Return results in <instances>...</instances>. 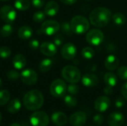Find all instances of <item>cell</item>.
<instances>
[{
  "label": "cell",
  "mask_w": 127,
  "mask_h": 126,
  "mask_svg": "<svg viewBox=\"0 0 127 126\" xmlns=\"http://www.w3.org/2000/svg\"><path fill=\"white\" fill-rule=\"evenodd\" d=\"M112 18L111 11L103 7L94 9L89 15L90 23L97 27H103L108 25Z\"/></svg>",
  "instance_id": "cell-1"
},
{
  "label": "cell",
  "mask_w": 127,
  "mask_h": 126,
  "mask_svg": "<svg viewBox=\"0 0 127 126\" xmlns=\"http://www.w3.org/2000/svg\"><path fill=\"white\" fill-rule=\"evenodd\" d=\"M44 103V97L38 90H31L27 92L23 97L25 107L30 111L39 109Z\"/></svg>",
  "instance_id": "cell-2"
},
{
  "label": "cell",
  "mask_w": 127,
  "mask_h": 126,
  "mask_svg": "<svg viewBox=\"0 0 127 126\" xmlns=\"http://www.w3.org/2000/svg\"><path fill=\"white\" fill-rule=\"evenodd\" d=\"M71 26L73 33L77 34H83L89 29L90 22L86 17L78 15L72 18Z\"/></svg>",
  "instance_id": "cell-3"
},
{
  "label": "cell",
  "mask_w": 127,
  "mask_h": 126,
  "mask_svg": "<svg viewBox=\"0 0 127 126\" xmlns=\"http://www.w3.org/2000/svg\"><path fill=\"white\" fill-rule=\"evenodd\" d=\"M63 78L69 83H77L81 79L80 71L75 66L66 65L61 72Z\"/></svg>",
  "instance_id": "cell-4"
},
{
  "label": "cell",
  "mask_w": 127,
  "mask_h": 126,
  "mask_svg": "<svg viewBox=\"0 0 127 126\" xmlns=\"http://www.w3.org/2000/svg\"><path fill=\"white\" fill-rule=\"evenodd\" d=\"M67 91V85L65 82L60 79H55L51 85L50 92L54 97H63L65 95Z\"/></svg>",
  "instance_id": "cell-5"
},
{
  "label": "cell",
  "mask_w": 127,
  "mask_h": 126,
  "mask_svg": "<svg viewBox=\"0 0 127 126\" xmlns=\"http://www.w3.org/2000/svg\"><path fill=\"white\" fill-rule=\"evenodd\" d=\"M16 10L10 5H4L0 9V17L6 23H13L16 20Z\"/></svg>",
  "instance_id": "cell-6"
},
{
  "label": "cell",
  "mask_w": 127,
  "mask_h": 126,
  "mask_svg": "<svg viewBox=\"0 0 127 126\" xmlns=\"http://www.w3.org/2000/svg\"><path fill=\"white\" fill-rule=\"evenodd\" d=\"M86 39L90 45H99L103 42L104 39V34L99 29H92L87 33Z\"/></svg>",
  "instance_id": "cell-7"
},
{
  "label": "cell",
  "mask_w": 127,
  "mask_h": 126,
  "mask_svg": "<svg viewBox=\"0 0 127 126\" xmlns=\"http://www.w3.org/2000/svg\"><path fill=\"white\" fill-rule=\"evenodd\" d=\"M30 122L33 126H47L49 123V117L44 111H36L31 116Z\"/></svg>",
  "instance_id": "cell-8"
},
{
  "label": "cell",
  "mask_w": 127,
  "mask_h": 126,
  "mask_svg": "<svg viewBox=\"0 0 127 126\" xmlns=\"http://www.w3.org/2000/svg\"><path fill=\"white\" fill-rule=\"evenodd\" d=\"M60 25L55 20L49 19L45 21L41 26V32L48 36L54 35L59 31Z\"/></svg>",
  "instance_id": "cell-9"
},
{
  "label": "cell",
  "mask_w": 127,
  "mask_h": 126,
  "mask_svg": "<svg viewBox=\"0 0 127 126\" xmlns=\"http://www.w3.org/2000/svg\"><path fill=\"white\" fill-rule=\"evenodd\" d=\"M20 78L22 82L27 85H33L36 84L38 79L37 74L32 69H25L21 74Z\"/></svg>",
  "instance_id": "cell-10"
},
{
  "label": "cell",
  "mask_w": 127,
  "mask_h": 126,
  "mask_svg": "<svg viewBox=\"0 0 127 126\" xmlns=\"http://www.w3.org/2000/svg\"><path fill=\"white\" fill-rule=\"evenodd\" d=\"M77 50L76 46L71 42L65 43L62 47V49H61L62 56L65 59H67V60L74 59L77 54Z\"/></svg>",
  "instance_id": "cell-11"
},
{
  "label": "cell",
  "mask_w": 127,
  "mask_h": 126,
  "mask_svg": "<svg viewBox=\"0 0 127 126\" xmlns=\"http://www.w3.org/2000/svg\"><path fill=\"white\" fill-rule=\"evenodd\" d=\"M86 114L84 112L78 111L70 117L69 123L72 126H83L86 123Z\"/></svg>",
  "instance_id": "cell-12"
},
{
  "label": "cell",
  "mask_w": 127,
  "mask_h": 126,
  "mask_svg": "<svg viewBox=\"0 0 127 126\" xmlns=\"http://www.w3.org/2000/svg\"><path fill=\"white\" fill-rule=\"evenodd\" d=\"M110 100L106 96H101L98 97L95 102V108L99 112H105L110 107Z\"/></svg>",
  "instance_id": "cell-13"
},
{
  "label": "cell",
  "mask_w": 127,
  "mask_h": 126,
  "mask_svg": "<svg viewBox=\"0 0 127 126\" xmlns=\"http://www.w3.org/2000/svg\"><path fill=\"white\" fill-rule=\"evenodd\" d=\"M125 122V117L121 112L116 111L112 113L108 118V124L109 126H122Z\"/></svg>",
  "instance_id": "cell-14"
},
{
  "label": "cell",
  "mask_w": 127,
  "mask_h": 126,
  "mask_svg": "<svg viewBox=\"0 0 127 126\" xmlns=\"http://www.w3.org/2000/svg\"><path fill=\"white\" fill-rule=\"evenodd\" d=\"M41 53L47 56H52L56 54L57 49L54 43L51 42H44L39 47Z\"/></svg>",
  "instance_id": "cell-15"
},
{
  "label": "cell",
  "mask_w": 127,
  "mask_h": 126,
  "mask_svg": "<svg viewBox=\"0 0 127 126\" xmlns=\"http://www.w3.org/2000/svg\"><path fill=\"white\" fill-rule=\"evenodd\" d=\"M82 82H83V85H85L86 87H89V88H92V87H95L97 85H98L99 79L95 74H85L83 76Z\"/></svg>",
  "instance_id": "cell-16"
},
{
  "label": "cell",
  "mask_w": 127,
  "mask_h": 126,
  "mask_svg": "<svg viewBox=\"0 0 127 126\" xmlns=\"http://www.w3.org/2000/svg\"><path fill=\"white\" fill-rule=\"evenodd\" d=\"M51 121L57 126H62L67 123L68 118L67 116L63 112H55L51 115Z\"/></svg>",
  "instance_id": "cell-17"
},
{
  "label": "cell",
  "mask_w": 127,
  "mask_h": 126,
  "mask_svg": "<svg viewBox=\"0 0 127 126\" xmlns=\"http://www.w3.org/2000/svg\"><path fill=\"white\" fill-rule=\"evenodd\" d=\"M104 65L106 68L109 71L115 70L119 65V59L116 56L109 55L106 57L104 62Z\"/></svg>",
  "instance_id": "cell-18"
},
{
  "label": "cell",
  "mask_w": 127,
  "mask_h": 126,
  "mask_svg": "<svg viewBox=\"0 0 127 126\" xmlns=\"http://www.w3.org/2000/svg\"><path fill=\"white\" fill-rule=\"evenodd\" d=\"M59 11V5L54 1H51L47 3L45 7V13L47 16H55Z\"/></svg>",
  "instance_id": "cell-19"
},
{
  "label": "cell",
  "mask_w": 127,
  "mask_h": 126,
  "mask_svg": "<svg viewBox=\"0 0 127 126\" xmlns=\"http://www.w3.org/2000/svg\"><path fill=\"white\" fill-rule=\"evenodd\" d=\"M13 67L17 70H21L24 68L26 65L27 61L25 57L22 54H16L14 56L12 60Z\"/></svg>",
  "instance_id": "cell-20"
},
{
  "label": "cell",
  "mask_w": 127,
  "mask_h": 126,
  "mask_svg": "<svg viewBox=\"0 0 127 126\" xmlns=\"http://www.w3.org/2000/svg\"><path fill=\"white\" fill-rule=\"evenodd\" d=\"M33 30L28 25L22 26L18 30V36L22 39H28L33 36Z\"/></svg>",
  "instance_id": "cell-21"
},
{
  "label": "cell",
  "mask_w": 127,
  "mask_h": 126,
  "mask_svg": "<svg viewBox=\"0 0 127 126\" xmlns=\"http://www.w3.org/2000/svg\"><path fill=\"white\" fill-rule=\"evenodd\" d=\"M21 106H22V104H21L20 100L19 99H13L10 102H9L7 108L10 113L16 114L19 111V110L21 109Z\"/></svg>",
  "instance_id": "cell-22"
},
{
  "label": "cell",
  "mask_w": 127,
  "mask_h": 126,
  "mask_svg": "<svg viewBox=\"0 0 127 126\" xmlns=\"http://www.w3.org/2000/svg\"><path fill=\"white\" fill-rule=\"evenodd\" d=\"M104 81L106 85L110 87H114L117 84L118 79L115 74L112 72H107L104 75Z\"/></svg>",
  "instance_id": "cell-23"
},
{
  "label": "cell",
  "mask_w": 127,
  "mask_h": 126,
  "mask_svg": "<svg viewBox=\"0 0 127 126\" xmlns=\"http://www.w3.org/2000/svg\"><path fill=\"white\" fill-rule=\"evenodd\" d=\"M53 66V61L51 59H42L39 65V69L40 71L45 73L49 71Z\"/></svg>",
  "instance_id": "cell-24"
},
{
  "label": "cell",
  "mask_w": 127,
  "mask_h": 126,
  "mask_svg": "<svg viewBox=\"0 0 127 126\" xmlns=\"http://www.w3.org/2000/svg\"><path fill=\"white\" fill-rule=\"evenodd\" d=\"M14 5L17 10L20 11H25L30 7L31 2L30 0H16Z\"/></svg>",
  "instance_id": "cell-25"
},
{
  "label": "cell",
  "mask_w": 127,
  "mask_h": 126,
  "mask_svg": "<svg viewBox=\"0 0 127 126\" xmlns=\"http://www.w3.org/2000/svg\"><path fill=\"white\" fill-rule=\"evenodd\" d=\"M113 22L117 25H124L127 22L126 16L121 13H116L112 16Z\"/></svg>",
  "instance_id": "cell-26"
},
{
  "label": "cell",
  "mask_w": 127,
  "mask_h": 126,
  "mask_svg": "<svg viewBox=\"0 0 127 126\" xmlns=\"http://www.w3.org/2000/svg\"><path fill=\"white\" fill-rule=\"evenodd\" d=\"M13 27L10 24L7 23L6 25H3L0 30V35L2 37H8L13 33Z\"/></svg>",
  "instance_id": "cell-27"
},
{
  "label": "cell",
  "mask_w": 127,
  "mask_h": 126,
  "mask_svg": "<svg viewBox=\"0 0 127 126\" xmlns=\"http://www.w3.org/2000/svg\"><path fill=\"white\" fill-rule=\"evenodd\" d=\"M95 50L90 47H86V48H83V50L81 51V54H82L83 57L86 59H90L93 58L95 56Z\"/></svg>",
  "instance_id": "cell-28"
},
{
  "label": "cell",
  "mask_w": 127,
  "mask_h": 126,
  "mask_svg": "<svg viewBox=\"0 0 127 126\" xmlns=\"http://www.w3.org/2000/svg\"><path fill=\"white\" fill-rule=\"evenodd\" d=\"M64 102L65 103V105L68 106V107H70V108H73V107H75L77 104V99L72 96L71 94H69V95H66L64 98Z\"/></svg>",
  "instance_id": "cell-29"
},
{
  "label": "cell",
  "mask_w": 127,
  "mask_h": 126,
  "mask_svg": "<svg viewBox=\"0 0 127 126\" xmlns=\"http://www.w3.org/2000/svg\"><path fill=\"white\" fill-rule=\"evenodd\" d=\"M10 95L7 90L0 91V105H4L7 104L10 100Z\"/></svg>",
  "instance_id": "cell-30"
},
{
  "label": "cell",
  "mask_w": 127,
  "mask_h": 126,
  "mask_svg": "<svg viewBox=\"0 0 127 126\" xmlns=\"http://www.w3.org/2000/svg\"><path fill=\"white\" fill-rule=\"evenodd\" d=\"M60 28H61L62 32L63 33H65V35H67L68 36H72L73 31H72V29H71V24H69L68 22H63L61 24V25H60Z\"/></svg>",
  "instance_id": "cell-31"
},
{
  "label": "cell",
  "mask_w": 127,
  "mask_h": 126,
  "mask_svg": "<svg viewBox=\"0 0 127 126\" xmlns=\"http://www.w3.org/2000/svg\"><path fill=\"white\" fill-rule=\"evenodd\" d=\"M46 14L43 11H37L33 15V19L36 22H42L45 20Z\"/></svg>",
  "instance_id": "cell-32"
},
{
  "label": "cell",
  "mask_w": 127,
  "mask_h": 126,
  "mask_svg": "<svg viewBox=\"0 0 127 126\" xmlns=\"http://www.w3.org/2000/svg\"><path fill=\"white\" fill-rule=\"evenodd\" d=\"M11 54V50L8 47H1L0 48V57L2 59L8 58Z\"/></svg>",
  "instance_id": "cell-33"
},
{
  "label": "cell",
  "mask_w": 127,
  "mask_h": 126,
  "mask_svg": "<svg viewBox=\"0 0 127 126\" xmlns=\"http://www.w3.org/2000/svg\"><path fill=\"white\" fill-rule=\"evenodd\" d=\"M118 76L124 80L127 79V66H122L118 68Z\"/></svg>",
  "instance_id": "cell-34"
},
{
  "label": "cell",
  "mask_w": 127,
  "mask_h": 126,
  "mask_svg": "<svg viewBox=\"0 0 127 126\" xmlns=\"http://www.w3.org/2000/svg\"><path fill=\"white\" fill-rule=\"evenodd\" d=\"M7 76L8 78V79L12 80V81H15L16 79H18L20 77V74L15 70H11L7 74Z\"/></svg>",
  "instance_id": "cell-35"
},
{
  "label": "cell",
  "mask_w": 127,
  "mask_h": 126,
  "mask_svg": "<svg viewBox=\"0 0 127 126\" xmlns=\"http://www.w3.org/2000/svg\"><path fill=\"white\" fill-rule=\"evenodd\" d=\"M67 91L68 92L71 94V95H75L78 93L79 91V88L77 85H75V83H71L70 85H68V86L67 87Z\"/></svg>",
  "instance_id": "cell-36"
},
{
  "label": "cell",
  "mask_w": 127,
  "mask_h": 126,
  "mask_svg": "<svg viewBox=\"0 0 127 126\" xmlns=\"http://www.w3.org/2000/svg\"><path fill=\"white\" fill-rule=\"evenodd\" d=\"M63 42H64V37L63 36L62 34H57L54 38V43L57 47L61 46L62 44L63 43Z\"/></svg>",
  "instance_id": "cell-37"
},
{
  "label": "cell",
  "mask_w": 127,
  "mask_h": 126,
  "mask_svg": "<svg viewBox=\"0 0 127 126\" xmlns=\"http://www.w3.org/2000/svg\"><path fill=\"white\" fill-rule=\"evenodd\" d=\"M104 121V118L101 114H97L93 118V122L97 126H101Z\"/></svg>",
  "instance_id": "cell-38"
},
{
  "label": "cell",
  "mask_w": 127,
  "mask_h": 126,
  "mask_svg": "<svg viewBox=\"0 0 127 126\" xmlns=\"http://www.w3.org/2000/svg\"><path fill=\"white\" fill-rule=\"evenodd\" d=\"M28 46L31 50H36L39 47V41L37 39H33L31 41H30V42L28 44Z\"/></svg>",
  "instance_id": "cell-39"
},
{
  "label": "cell",
  "mask_w": 127,
  "mask_h": 126,
  "mask_svg": "<svg viewBox=\"0 0 127 126\" xmlns=\"http://www.w3.org/2000/svg\"><path fill=\"white\" fill-rule=\"evenodd\" d=\"M32 4L36 8H41L45 4V0H31Z\"/></svg>",
  "instance_id": "cell-40"
},
{
  "label": "cell",
  "mask_w": 127,
  "mask_h": 126,
  "mask_svg": "<svg viewBox=\"0 0 127 126\" xmlns=\"http://www.w3.org/2000/svg\"><path fill=\"white\" fill-rule=\"evenodd\" d=\"M115 107L118 108H121L122 107L124 106L125 105V101L123 98L121 97H118L116 100H115Z\"/></svg>",
  "instance_id": "cell-41"
},
{
  "label": "cell",
  "mask_w": 127,
  "mask_h": 126,
  "mask_svg": "<svg viewBox=\"0 0 127 126\" xmlns=\"http://www.w3.org/2000/svg\"><path fill=\"white\" fill-rule=\"evenodd\" d=\"M121 93L122 95L124 96V97L127 100V82L125 84H124V85L121 88Z\"/></svg>",
  "instance_id": "cell-42"
},
{
  "label": "cell",
  "mask_w": 127,
  "mask_h": 126,
  "mask_svg": "<svg viewBox=\"0 0 127 126\" xmlns=\"http://www.w3.org/2000/svg\"><path fill=\"white\" fill-rule=\"evenodd\" d=\"M63 4H68V5H71L74 4L77 0H60Z\"/></svg>",
  "instance_id": "cell-43"
},
{
  "label": "cell",
  "mask_w": 127,
  "mask_h": 126,
  "mask_svg": "<svg viewBox=\"0 0 127 126\" xmlns=\"http://www.w3.org/2000/svg\"><path fill=\"white\" fill-rule=\"evenodd\" d=\"M104 92L106 94L109 95V94H112V87H110V86H106L105 88H104Z\"/></svg>",
  "instance_id": "cell-44"
},
{
  "label": "cell",
  "mask_w": 127,
  "mask_h": 126,
  "mask_svg": "<svg viewBox=\"0 0 127 126\" xmlns=\"http://www.w3.org/2000/svg\"><path fill=\"white\" fill-rule=\"evenodd\" d=\"M10 126H21L19 124H18V123H13L12 125Z\"/></svg>",
  "instance_id": "cell-45"
},
{
  "label": "cell",
  "mask_w": 127,
  "mask_h": 126,
  "mask_svg": "<svg viewBox=\"0 0 127 126\" xmlns=\"http://www.w3.org/2000/svg\"><path fill=\"white\" fill-rule=\"evenodd\" d=\"M2 86V81H1V79H0V88Z\"/></svg>",
  "instance_id": "cell-46"
},
{
  "label": "cell",
  "mask_w": 127,
  "mask_h": 126,
  "mask_svg": "<svg viewBox=\"0 0 127 126\" xmlns=\"http://www.w3.org/2000/svg\"><path fill=\"white\" fill-rule=\"evenodd\" d=\"M1 114L0 113V123H1Z\"/></svg>",
  "instance_id": "cell-47"
},
{
  "label": "cell",
  "mask_w": 127,
  "mask_h": 126,
  "mask_svg": "<svg viewBox=\"0 0 127 126\" xmlns=\"http://www.w3.org/2000/svg\"><path fill=\"white\" fill-rule=\"evenodd\" d=\"M0 1H9V0H0Z\"/></svg>",
  "instance_id": "cell-48"
},
{
  "label": "cell",
  "mask_w": 127,
  "mask_h": 126,
  "mask_svg": "<svg viewBox=\"0 0 127 126\" xmlns=\"http://www.w3.org/2000/svg\"><path fill=\"white\" fill-rule=\"evenodd\" d=\"M85 1H92V0H85Z\"/></svg>",
  "instance_id": "cell-49"
},
{
  "label": "cell",
  "mask_w": 127,
  "mask_h": 126,
  "mask_svg": "<svg viewBox=\"0 0 127 126\" xmlns=\"http://www.w3.org/2000/svg\"></svg>",
  "instance_id": "cell-50"
}]
</instances>
